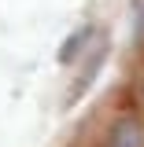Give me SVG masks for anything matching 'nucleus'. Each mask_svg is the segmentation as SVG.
I'll use <instances>...</instances> for the list:
<instances>
[{
    "instance_id": "2",
    "label": "nucleus",
    "mask_w": 144,
    "mask_h": 147,
    "mask_svg": "<svg viewBox=\"0 0 144 147\" xmlns=\"http://www.w3.org/2000/svg\"><path fill=\"white\" fill-rule=\"evenodd\" d=\"M100 147H144V125L133 114H118L104 132V144Z\"/></svg>"
},
{
    "instance_id": "1",
    "label": "nucleus",
    "mask_w": 144,
    "mask_h": 147,
    "mask_svg": "<svg viewBox=\"0 0 144 147\" xmlns=\"http://www.w3.org/2000/svg\"><path fill=\"white\" fill-rule=\"evenodd\" d=\"M104 59H107V33L96 37V40L89 44V52H85V59H81V70L74 74V85H70V92H67V103H78V99L92 88L96 74H100V66H104Z\"/></svg>"
},
{
    "instance_id": "3",
    "label": "nucleus",
    "mask_w": 144,
    "mask_h": 147,
    "mask_svg": "<svg viewBox=\"0 0 144 147\" xmlns=\"http://www.w3.org/2000/svg\"><path fill=\"white\" fill-rule=\"evenodd\" d=\"M133 99L144 107V63H141V70H137V77H133Z\"/></svg>"
},
{
    "instance_id": "4",
    "label": "nucleus",
    "mask_w": 144,
    "mask_h": 147,
    "mask_svg": "<svg viewBox=\"0 0 144 147\" xmlns=\"http://www.w3.org/2000/svg\"><path fill=\"white\" fill-rule=\"evenodd\" d=\"M137 37H144V0H137Z\"/></svg>"
}]
</instances>
